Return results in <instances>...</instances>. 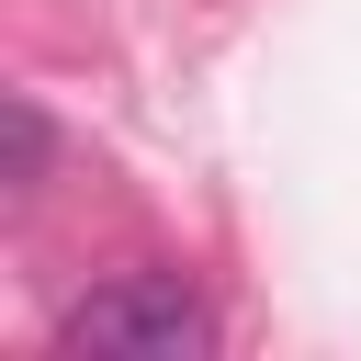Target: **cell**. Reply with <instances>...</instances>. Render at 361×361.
Wrapping results in <instances>:
<instances>
[{
	"instance_id": "cell-1",
	"label": "cell",
	"mask_w": 361,
	"mask_h": 361,
	"mask_svg": "<svg viewBox=\"0 0 361 361\" xmlns=\"http://www.w3.org/2000/svg\"><path fill=\"white\" fill-rule=\"evenodd\" d=\"M56 350H68V361H203V350H214V305H203L180 271H124V282H102L90 305H68Z\"/></svg>"
},
{
	"instance_id": "cell-2",
	"label": "cell",
	"mask_w": 361,
	"mask_h": 361,
	"mask_svg": "<svg viewBox=\"0 0 361 361\" xmlns=\"http://www.w3.org/2000/svg\"><path fill=\"white\" fill-rule=\"evenodd\" d=\"M0 147H11L0 192H11V203H34V180H45V113H34V102H11V113H0Z\"/></svg>"
}]
</instances>
